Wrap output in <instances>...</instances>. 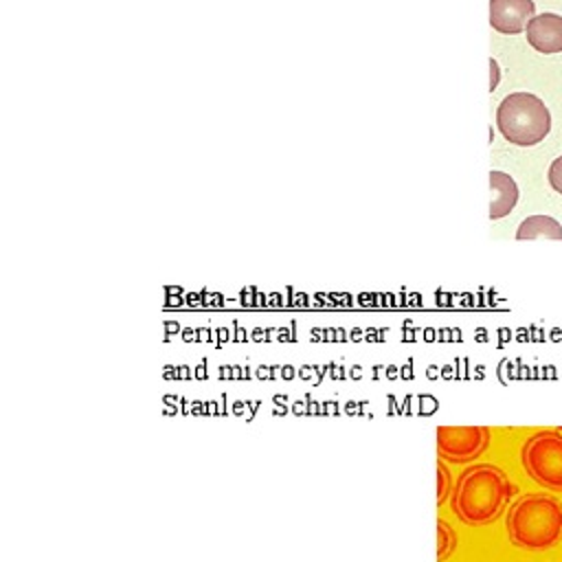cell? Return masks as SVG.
I'll return each mask as SVG.
<instances>
[{
    "label": "cell",
    "mask_w": 562,
    "mask_h": 562,
    "mask_svg": "<svg viewBox=\"0 0 562 562\" xmlns=\"http://www.w3.org/2000/svg\"><path fill=\"white\" fill-rule=\"evenodd\" d=\"M435 435L439 457L450 463H468L490 443L485 426H439Z\"/></svg>",
    "instance_id": "5b68a950"
},
{
    "label": "cell",
    "mask_w": 562,
    "mask_h": 562,
    "mask_svg": "<svg viewBox=\"0 0 562 562\" xmlns=\"http://www.w3.org/2000/svg\"><path fill=\"white\" fill-rule=\"evenodd\" d=\"M457 547V533L446 520H437V558L446 560Z\"/></svg>",
    "instance_id": "30bf717a"
},
{
    "label": "cell",
    "mask_w": 562,
    "mask_h": 562,
    "mask_svg": "<svg viewBox=\"0 0 562 562\" xmlns=\"http://www.w3.org/2000/svg\"><path fill=\"white\" fill-rule=\"evenodd\" d=\"M538 237H547V239H562V226L558 220L549 217V215H531L527 220L520 222L518 231H516V239L525 241V239H538Z\"/></svg>",
    "instance_id": "9c48e42d"
},
{
    "label": "cell",
    "mask_w": 562,
    "mask_h": 562,
    "mask_svg": "<svg viewBox=\"0 0 562 562\" xmlns=\"http://www.w3.org/2000/svg\"><path fill=\"white\" fill-rule=\"evenodd\" d=\"M490 70H492V81H490V88L494 90V88H496V83H498V66H496V61H494V59L490 61Z\"/></svg>",
    "instance_id": "4fadbf2b"
},
{
    "label": "cell",
    "mask_w": 562,
    "mask_h": 562,
    "mask_svg": "<svg viewBox=\"0 0 562 562\" xmlns=\"http://www.w3.org/2000/svg\"><path fill=\"white\" fill-rule=\"evenodd\" d=\"M450 487H452V476L448 468L441 461H437V505H441L448 498V494H452Z\"/></svg>",
    "instance_id": "8fae6325"
},
{
    "label": "cell",
    "mask_w": 562,
    "mask_h": 562,
    "mask_svg": "<svg viewBox=\"0 0 562 562\" xmlns=\"http://www.w3.org/2000/svg\"><path fill=\"white\" fill-rule=\"evenodd\" d=\"M490 220H501L509 215V211L518 202V187L514 178L505 171H490Z\"/></svg>",
    "instance_id": "ba28073f"
},
{
    "label": "cell",
    "mask_w": 562,
    "mask_h": 562,
    "mask_svg": "<svg viewBox=\"0 0 562 562\" xmlns=\"http://www.w3.org/2000/svg\"><path fill=\"white\" fill-rule=\"evenodd\" d=\"M496 125L509 143L529 147L544 140L551 130V114L540 97L529 92H512L496 110Z\"/></svg>",
    "instance_id": "3957f363"
},
{
    "label": "cell",
    "mask_w": 562,
    "mask_h": 562,
    "mask_svg": "<svg viewBox=\"0 0 562 562\" xmlns=\"http://www.w3.org/2000/svg\"><path fill=\"white\" fill-rule=\"evenodd\" d=\"M533 15V0H490V24L498 33H522Z\"/></svg>",
    "instance_id": "8992f818"
},
{
    "label": "cell",
    "mask_w": 562,
    "mask_h": 562,
    "mask_svg": "<svg viewBox=\"0 0 562 562\" xmlns=\"http://www.w3.org/2000/svg\"><path fill=\"white\" fill-rule=\"evenodd\" d=\"M505 522L514 544L542 551L562 538V505L547 494H527L509 507Z\"/></svg>",
    "instance_id": "7a4b0ae2"
},
{
    "label": "cell",
    "mask_w": 562,
    "mask_h": 562,
    "mask_svg": "<svg viewBox=\"0 0 562 562\" xmlns=\"http://www.w3.org/2000/svg\"><path fill=\"white\" fill-rule=\"evenodd\" d=\"M514 485L505 472L492 463L465 468L450 494V507L465 525H487L507 507Z\"/></svg>",
    "instance_id": "6da1fadb"
},
{
    "label": "cell",
    "mask_w": 562,
    "mask_h": 562,
    "mask_svg": "<svg viewBox=\"0 0 562 562\" xmlns=\"http://www.w3.org/2000/svg\"><path fill=\"white\" fill-rule=\"evenodd\" d=\"M520 463L538 485L562 492V430H538L527 437Z\"/></svg>",
    "instance_id": "277c9868"
},
{
    "label": "cell",
    "mask_w": 562,
    "mask_h": 562,
    "mask_svg": "<svg viewBox=\"0 0 562 562\" xmlns=\"http://www.w3.org/2000/svg\"><path fill=\"white\" fill-rule=\"evenodd\" d=\"M549 184L553 191L562 193V156H558L549 167Z\"/></svg>",
    "instance_id": "7c38bea8"
},
{
    "label": "cell",
    "mask_w": 562,
    "mask_h": 562,
    "mask_svg": "<svg viewBox=\"0 0 562 562\" xmlns=\"http://www.w3.org/2000/svg\"><path fill=\"white\" fill-rule=\"evenodd\" d=\"M525 33H527V44H531L540 53L562 50V15L558 13L533 15Z\"/></svg>",
    "instance_id": "52a82bcc"
}]
</instances>
